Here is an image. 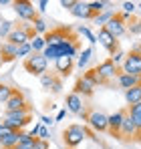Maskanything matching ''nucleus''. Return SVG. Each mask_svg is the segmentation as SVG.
<instances>
[{"mask_svg":"<svg viewBox=\"0 0 141 149\" xmlns=\"http://www.w3.org/2000/svg\"><path fill=\"white\" fill-rule=\"evenodd\" d=\"M63 137H65L67 147L73 149V147H77V145H81L85 137H89V131H87V127H83V125H69V127L65 129Z\"/></svg>","mask_w":141,"mask_h":149,"instance_id":"obj_1","label":"nucleus"},{"mask_svg":"<svg viewBox=\"0 0 141 149\" xmlns=\"http://www.w3.org/2000/svg\"><path fill=\"white\" fill-rule=\"evenodd\" d=\"M28 109H22V111H6V117L2 123L6 127H10L12 131H20L24 125L28 123Z\"/></svg>","mask_w":141,"mask_h":149,"instance_id":"obj_2","label":"nucleus"},{"mask_svg":"<svg viewBox=\"0 0 141 149\" xmlns=\"http://www.w3.org/2000/svg\"><path fill=\"white\" fill-rule=\"evenodd\" d=\"M47 58H45V54L43 52H34L32 56H28L26 61H24V69L28 71L30 74H45V71H47Z\"/></svg>","mask_w":141,"mask_h":149,"instance_id":"obj_3","label":"nucleus"},{"mask_svg":"<svg viewBox=\"0 0 141 149\" xmlns=\"http://www.w3.org/2000/svg\"><path fill=\"white\" fill-rule=\"evenodd\" d=\"M12 6H14L16 16L22 18V20H30V22H34V20L38 18V16H36V8H34V4L28 2V0H16V2H12Z\"/></svg>","mask_w":141,"mask_h":149,"instance_id":"obj_4","label":"nucleus"},{"mask_svg":"<svg viewBox=\"0 0 141 149\" xmlns=\"http://www.w3.org/2000/svg\"><path fill=\"white\" fill-rule=\"evenodd\" d=\"M99 81H97V74H95V69L93 71H89V73L85 74V77H81L79 81H77V85H75V93H79V95H91L95 89V85H97Z\"/></svg>","mask_w":141,"mask_h":149,"instance_id":"obj_5","label":"nucleus"},{"mask_svg":"<svg viewBox=\"0 0 141 149\" xmlns=\"http://www.w3.org/2000/svg\"><path fill=\"white\" fill-rule=\"evenodd\" d=\"M123 73L141 77V52H131L127 54L125 63H123Z\"/></svg>","mask_w":141,"mask_h":149,"instance_id":"obj_6","label":"nucleus"},{"mask_svg":"<svg viewBox=\"0 0 141 149\" xmlns=\"http://www.w3.org/2000/svg\"><path fill=\"white\" fill-rule=\"evenodd\" d=\"M117 73V67H115V63L109 58V61H105V63H101L97 69H95V74H97V81L99 83H107L109 79H113Z\"/></svg>","mask_w":141,"mask_h":149,"instance_id":"obj_7","label":"nucleus"},{"mask_svg":"<svg viewBox=\"0 0 141 149\" xmlns=\"http://www.w3.org/2000/svg\"><path fill=\"white\" fill-rule=\"evenodd\" d=\"M97 40H99L105 49L109 50L111 54H115V52L119 50L117 49V38H115V36H113L107 28H99V32H97Z\"/></svg>","mask_w":141,"mask_h":149,"instance_id":"obj_8","label":"nucleus"},{"mask_svg":"<svg viewBox=\"0 0 141 149\" xmlns=\"http://www.w3.org/2000/svg\"><path fill=\"white\" fill-rule=\"evenodd\" d=\"M87 121H89V125L93 127L95 131H99V133L109 129V117H107V115H103V113H99V111L89 113V115H87Z\"/></svg>","mask_w":141,"mask_h":149,"instance_id":"obj_9","label":"nucleus"},{"mask_svg":"<svg viewBox=\"0 0 141 149\" xmlns=\"http://www.w3.org/2000/svg\"><path fill=\"white\" fill-rule=\"evenodd\" d=\"M45 40H47V45L61 47L63 42H67V40H70V38L67 36V28H57V30H50V32H47Z\"/></svg>","mask_w":141,"mask_h":149,"instance_id":"obj_10","label":"nucleus"},{"mask_svg":"<svg viewBox=\"0 0 141 149\" xmlns=\"http://www.w3.org/2000/svg\"><path fill=\"white\" fill-rule=\"evenodd\" d=\"M105 28H107V30H109V32H111L115 38L123 36V34H125V30H127V26H125V20H123L119 14H115V16L109 20V24L105 26Z\"/></svg>","mask_w":141,"mask_h":149,"instance_id":"obj_11","label":"nucleus"},{"mask_svg":"<svg viewBox=\"0 0 141 149\" xmlns=\"http://www.w3.org/2000/svg\"><path fill=\"white\" fill-rule=\"evenodd\" d=\"M67 109L75 115H85V109H83V97L79 93H70L67 95Z\"/></svg>","mask_w":141,"mask_h":149,"instance_id":"obj_12","label":"nucleus"},{"mask_svg":"<svg viewBox=\"0 0 141 149\" xmlns=\"http://www.w3.org/2000/svg\"><path fill=\"white\" fill-rule=\"evenodd\" d=\"M28 38H30V32L26 28H14L8 36V42H12L16 47H22V45H28Z\"/></svg>","mask_w":141,"mask_h":149,"instance_id":"obj_13","label":"nucleus"},{"mask_svg":"<svg viewBox=\"0 0 141 149\" xmlns=\"http://www.w3.org/2000/svg\"><path fill=\"white\" fill-rule=\"evenodd\" d=\"M6 109L8 111H22V109H26V101H24V95L20 91L12 93V97L6 101Z\"/></svg>","mask_w":141,"mask_h":149,"instance_id":"obj_14","label":"nucleus"},{"mask_svg":"<svg viewBox=\"0 0 141 149\" xmlns=\"http://www.w3.org/2000/svg\"><path fill=\"white\" fill-rule=\"evenodd\" d=\"M70 14H73V16H77V18H95V14L91 12L89 2H75V6H73Z\"/></svg>","mask_w":141,"mask_h":149,"instance_id":"obj_15","label":"nucleus"},{"mask_svg":"<svg viewBox=\"0 0 141 149\" xmlns=\"http://www.w3.org/2000/svg\"><path fill=\"white\" fill-rule=\"evenodd\" d=\"M117 81H119V85H121L125 91H129V89L141 85V77H133V74H127V73H121Z\"/></svg>","mask_w":141,"mask_h":149,"instance_id":"obj_16","label":"nucleus"},{"mask_svg":"<svg viewBox=\"0 0 141 149\" xmlns=\"http://www.w3.org/2000/svg\"><path fill=\"white\" fill-rule=\"evenodd\" d=\"M54 63H57V71H59L61 74H65V77H67V74H70L73 67H75L73 58H70V56H65V54H63V56H59Z\"/></svg>","mask_w":141,"mask_h":149,"instance_id":"obj_17","label":"nucleus"},{"mask_svg":"<svg viewBox=\"0 0 141 149\" xmlns=\"http://www.w3.org/2000/svg\"><path fill=\"white\" fill-rule=\"evenodd\" d=\"M125 113L123 111H117V113H113V115H109V131L111 133H119L121 131V125L125 121Z\"/></svg>","mask_w":141,"mask_h":149,"instance_id":"obj_18","label":"nucleus"},{"mask_svg":"<svg viewBox=\"0 0 141 149\" xmlns=\"http://www.w3.org/2000/svg\"><path fill=\"white\" fill-rule=\"evenodd\" d=\"M123 137H133V135H137V133H141L139 129L135 127V123L131 121V117L127 115L125 117V121H123V125H121V131H119Z\"/></svg>","mask_w":141,"mask_h":149,"instance_id":"obj_19","label":"nucleus"},{"mask_svg":"<svg viewBox=\"0 0 141 149\" xmlns=\"http://www.w3.org/2000/svg\"><path fill=\"white\" fill-rule=\"evenodd\" d=\"M0 52H2V61H14L18 56V47L12 45V42H4Z\"/></svg>","mask_w":141,"mask_h":149,"instance_id":"obj_20","label":"nucleus"},{"mask_svg":"<svg viewBox=\"0 0 141 149\" xmlns=\"http://www.w3.org/2000/svg\"><path fill=\"white\" fill-rule=\"evenodd\" d=\"M18 133H20V131H12L10 135L2 137V139H0V145L4 149H16V145H18Z\"/></svg>","mask_w":141,"mask_h":149,"instance_id":"obj_21","label":"nucleus"},{"mask_svg":"<svg viewBox=\"0 0 141 149\" xmlns=\"http://www.w3.org/2000/svg\"><path fill=\"white\" fill-rule=\"evenodd\" d=\"M125 99H127V103H129V107L141 103V85H139V87L129 89V91H125Z\"/></svg>","mask_w":141,"mask_h":149,"instance_id":"obj_22","label":"nucleus"},{"mask_svg":"<svg viewBox=\"0 0 141 149\" xmlns=\"http://www.w3.org/2000/svg\"><path fill=\"white\" fill-rule=\"evenodd\" d=\"M115 16V12L113 10H105V12H101V14H97L93 20H95V24L97 26H101V28H105V26L109 24V20Z\"/></svg>","mask_w":141,"mask_h":149,"instance_id":"obj_23","label":"nucleus"},{"mask_svg":"<svg viewBox=\"0 0 141 149\" xmlns=\"http://www.w3.org/2000/svg\"><path fill=\"white\" fill-rule=\"evenodd\" d=\"M59 49H61V54H65V56H70V58H75V54H77V50H79L73 38H70V40H67V42H63Z\"/></svg>","mask_w":141,"mask_h":149,"instance_id":"obj_24","label":"nucleus"},{"mask_svg":"<svg viewBox=\"0 0 141 149\" xmlns=\"http://www.w3.org/2000/svg\"><path fill=\"white\" fill-rule=\"evenodd\" d=\"M129 117H131V121L135 123V127L141 131V103L129 107Z\"/></svg>","mask_w":141,"mask_h":149,"instance_id":"obj_25","label":"nucleus"},{"mask_svg":"<svg viewBox=\"0 0 141 149\" xmlns=\"http://www.w3.org/2000/svg\"><path fill=\"white\" fill-rule=\"evenodd\" d=\"M43 54H45V58H50V61H57V58H59V56H63V54H61V49H59V47H52V45H47V49L43 50Z\"/></svg>","mask_w":141,"mask_h":149,"instance_id":"obj_26","label":"nucleus"},{"mask_svg":"<svg viewBox=\"0 0 141 149\" xmlns=\"http://www.w3.org/2000/svg\"><path fill=\"white\" fill-rule=\"evenodd\" d=\"M30 47L34 52H43V50L47 49V40H45V36H40V34H36L34 38H32V42H30Z\"/></svg>","mask_w":141,"mask_h":149,"instance_id":"obj_27","label":"nucleus"},{"mask_svg":"<svg viewBox=\"0 0 141 149\" xmlns=\"http://www.w3.org/2000/svg\"><path fill=\"white\" fill-rule=\"evenodd\" d=\"M91 54H93V49H85L83 52H81V54H79V58H77V67H79V69L87 67V63H89Z\"/></svg>","mask_w":141,"mask_h":149,"instance_id":"obj_28","label":"nucleus"},{"mask_svg":"<svg viewBox=\"0 0 141 149\" xmlns=\"http://www.w3.org/2000/svg\"><path fill=\"white\" fill-rule=\"evenodd\" d=\"M89 6H91V12H93L95 16L107 10V8H105V6H107V2H103V0H97V2H89Z\"/></svg>","mask_w":141,"mask_h":149,"instance_id":"obj_29","label":"nucleus"},{"mask_svg":"<svg viewBox=\"0 0 141 149\" xmlns=\"http://www.w3.org/2000/svg\"><path fill=\"white\" fill-rule=\"evenodd\" d=\"M14 89H10L8 85H0V103H6V101L12 97Z\"/></svg>","mask_w":141,"mask_h":149,"instance_id":"obj_30","label":"nucleus"},{"mask_svg":"<svg viewBox=\"0 0 141 149\" xmlns=\"http://www.w3.org/2000/svg\"><path fill=\"white\" fill-rule=\"evenodd\" d=\"M10 32H12V22L10 20H4L2 26H0V38H8Z\"/></svg>","mask_w":141,"mask_h":149,"instance_id":"obj_31","label":"nucleus"},{"mask_svg":"<svg viewBox=\"0 0 141 149\" xmlns=\"http://www.w3.org/2000/svg\"><path fill=\"white\" fill-rule=\"evenodd\" d=\"M34 30H36L38 34H43V32H47V22H45V20H43L40 16H38V18L34 20Z\"/></svg>","mask_w":141,"mask_h":149,"instance_id":"obj_32","label":"nucleus"},{"mask_svg":"<svg viewBox=\"0 0 141 149\" xmlns=\"http://www.w3.org/2000/svg\"><path fill=\"white\" fill-rule=\"evenodd\" d=\"M125 58H127V54H125L123 50H117V52H115V54L111 56V61L115 63V67H117L119 63H125Z\"/></svg>","mask_w":141,"mask_h":149,"instance_id":"obj_33","label":"nucleus"},{"mask_svg":"<svg viewBox=\"0 0 141 149\" xmlns=\"http://www.w3.org/2000/svg\"><path fill=\"white\" fill-rule=\"evenodd\" d=\"M79 32H81L83 36H87V38H89V42H97V36H95V34L91 32V30H89V28H85V26H81V28H79Z\"/></svg>","mask_w":141,"mask_h":149,"instance_id":"obj_34","label":"nucleus"},{"mask_svg":"<svg viewBox=\"0 0 141 149\" xmlns=\"http://www.w3.org/2000/svg\"><path fill=\"white\" fill-rule=\"evenodd\" d=\"M40 83H43V87H45V89H48V87L52 89L54 79H52V77H48V74H43V77H40Z\"/></svg>","mask_w":141,"mask_h":149,"instance_id":"obj_35","label":"nucleus"},{"mask_svg":"<svg viewBox=\"0 0 141 149\" xmlns=\"http://www.w3.org/2000/svg\"><path fill=\"white\" fill-rule=\"evenodd\" d=\"M129 30L131 34H141V20H135L133 24H129Z\"/></svg>","mask_w":141,"mask_h":149,"instance_id":"obj_36","label":"nucleus"},{"mask_svg":"<svg viewBox=\"0 0 141 149\" xmlns=\"http://www.w3.org/2000/svg\"><path fill=\"white\" fill-rule=\"evenodd\" d=\"M30 50H32L30 42H28V45H22V47H18V56H26V54H28Z\"/></svg>","mask_w":141,"mask_h":149,"instance_id":"obj_37","label":"nucleus"},{"mask_svg":"<svg viewBox=\"0 0 141 149\" xmlns=\"http://www.w3.org/2000/svg\"><path fill=\"white\" fill-rule=\"evenodd\" d=\"M135 8H137V4H135V2H123V10H125L127 14H131Z\"/></svg>","mask_w":141,"mask_h":149,"instance_id":"obj_38","label":"nucleus"},{"mask_svg":"<svg viewBox=\"0 0 141 149\" xmlns=\"http://www.w3.org/2000/svg\"><path fill=\"white\" fill-rule=\"evenodd\" d=\"M38 139H40V141H47V139H48V129L45 127V125H43L40 131H38Z\"/></svg>","mask_w":141,"mask_h":149,"instance_id":"obj_39","label":"nucleus"},{"mask_svg":"<svg viewBox=\"0 0 141 149\" xmlns=\"http://www.w3.org/2000/svg\"><path fill=\"white\" fill-rule=\"evenodd\" d=\"M10 133H12V129H10V127H6L4 123L0 125V139H2V137H6V135H10Z\"/></svg>","mask_w":141,"mask_h":149,"instance_id":"obj_40","label":"nucleus"},{"mask_svg":"<svg viewBox=\"0 0 141 149\" xmlns=\"http://www.w3.org/2000/svg\"><path fill=\"white\" fill-rule=\"evenodd\" d=\"M40 127H43V125L36 123L34 127H32V129H30V137H32V139H36V137H38V131H40Z\"/></svg>","mask_w":141,"mask_h":149,"instance_id":"obj_41","label":"nucleus"},{"mask_svg":"<svg viewBox=\"0 0 141 149\" xmlns=\"http://www.w3.org/2000/svg\"><path fill=\"white\" fill-rule=\"evenodd\" d=\"M75 2H77V0H61V6H63V8H69V10H73Z\"/></svg>","mask_w":141,"mask_h":149,"instance_id":"obj_42","label":"nucleus"},{"mask_svg":"<svg viewBox=\"0 0 141 149\" xmlns=\"http://www.w3.org/2000/svg\"><path fill=\"white\" fill-rule=\"evenodd\" d=\"M34 149H48V143H47V141L36 139V141H34Z\"/></svg>","mask_w":141,"mask_h":149,"instance_id":"obj_43","label":"nucleus"},{"mask_svg":"<svg viewBox=\"0 0 141 149\" xmlns=\"http://www.w3.org/2000/svg\"><path fill=\"white\" fill-rule=\"evenodd\" d=\"M34 141L36 139H32L30 143H20V145H16V149H34Z\"/></svg>","mask_w":141,"mask_h":149,"instance_id":"obj_44","label":"nucleus"},{"mask_svg":"<svg viewBox=\"0 0 141 149\" xmlns=\"http://www.w3.org/2000/svg\"><path fill=\"white\" fill-rule=\"evenodd\" d=\"M40 121H43V125H45V127H48V125L54 123V119H50V117H47V115H45V117H40Z\"/></svg>","mask_w":141,"mask_h":149,"instance_id":"obj_45","label":"nucleus"},{"mask_svg":"<svg viewBox=\"0 0 141 149\" xmlns=\"http://www.w3.org/2000/svg\"><path fill=\"white\" fill-rule=\"evenodd\" d=\"M47 6H48L47 0H40V2H38V10H40V12H45V10H47Z\"/></svg>","mask_w":141,"mask_h":149,"instance_id":"obj_46","label":"nucleus"},{"mask_svg":"<svg viewBox=\"0 0 141 149\" xmlns=\"http://www.w3.org/2000/svg\"><path fill=\"white\" fill-rule=\"evenodd\" d=\"M59 91H61V83L54 81V85H52V93H59Z\"/></svg>","mask_w":141,"mask_h":149,"instance_id":"obj_47","label":"nucleus"},{"mask_svg":"<svg viewBox=\"0 0 141 149\" xmlns=\"http://www.w3.org/2000/svg\"><path fill=\"white\" fill-rule=\"evenodd\" d=\"M65 115H67V111H61V113L57 115V121H63V119H65Z\"/></svg>","mask_w":141,"mask_h":149,"instance_id":"obj_48","label":"nucleus"},{"mask_svg":"<svg viewBox=\"0 0 141 149\" xmlns=\"http://www.w3.org/2000/svg\"><path fill=\"white\" fill-rule=\"evenodd\" d=\"M2 63H4V61H2V52H0V65H2Z\"/></svg>","mask_w":141,"mask_h":149,"instance_id":"obj_49","label":"nucleus"},{"mask_svg":"<svg viewBox=\"0 0 141 149\" xmlns=\"http://www.w3.org/2000/svg\"><path fill=\"white\" fill-rule=\"evenodd\" d=\"M139 8H141V2H139Z\"/></svg>","mask_w":141,"mask_h":149,"instance_id":"obj_50","label":"nucleus"}]
</instances>
